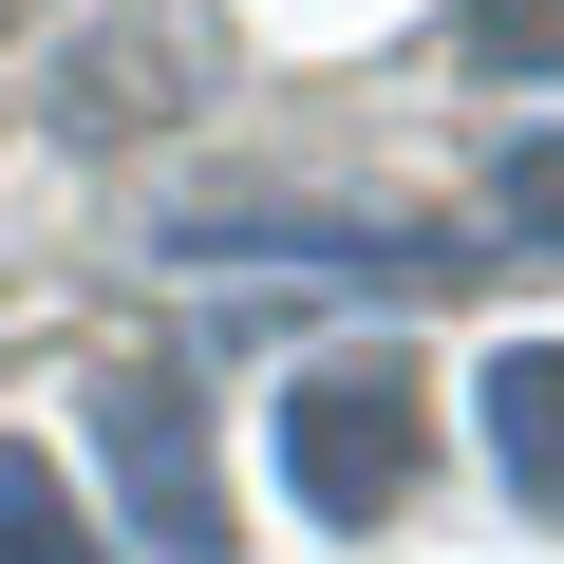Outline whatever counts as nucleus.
I'll list each match as a JSON object with an SVG mask.
<instances>
[{"mask_svg": "<svg viewBox=\"0 0 564 564\" xmlns=\"http://www.w3.org/2000/svg\"><path fill=\"white\" fill-rule=\"evenodd\" d=\"M433 470V377L395 339H321L302 377H282V489H302L321 527H395Z\"/></svg>", "mask_w": 564, "mask_h": 564, "instance_id": "f257e3e1", "label": "nucleus"}, {"mask_svg": "<svg viewBox=\"0 0 564 564\" xmlns=\"http://www.w3.org/2000/svg\"><path fill=\"white\" fill-rule=\"evenodd\" d=\"M95 452H113V508H132V545H170V564H226L207 414H188V377H170V358H113V377H95Z\"/></svg>", "mask_w": 564, "mask_h": 564, "instance_id": "f03ea898", "label": "nucleus"}, {"mask_svg": "<svg viewBox=\"0 0 564 564\" xmlns=\"http://www.w3.org/2000/svg\"><path fill=\"white\" fill-rule=\"evenodd\" d=\"M470 395H489V470H508V489L564 527V339H508Z\"/></svg>", "mask_w": 564, "mask_h": 564, "instance_id": "7ed1b4c3", "label": "nucleus"}, {"mask_svg": "<svg viewBox=\"0 0 564 564\" xmlns=\"http://www.w3.org/2000/svg\"><path fill=\"white\" fill-rule=\"evenodd\" d=\"M0 564H95V527H76L57 452H20V433H0Z\"/></svg>", "mask_w": 564, "mask_h": 564, "instance_id": "20e7f679", "label": "nucleus"}, {"mask_svg": "<svg viewBox=\"0 0 564 564\" xmlns=\"http://www.w3.org/2000/svg\"><path fill=\"white\" fill-rule=\"evenodd\" d=\"M470 57L489 76H564V0H470Z\"/></svg>", "mask_w": 564, "mask_h": 564, "instance_id": "39448f33", "label": "nucleus"}, {"mask_svg": "<svg viewBox=\"0 0 564 564\" xmlns=\"http://www.w3.org/2000/svg\"><path fill=\"white\" fill-rule=\"evenodd\" d=\"M489 207H508V226H527V245H545V263H564V132H527V151H508V170H489Z\"/></svg>", "mask_w": 564, "mask_h": 564, "instance_id": "423d86ee", "label": "nucleus"}, {"mask_svg": "<svg viewBox=\"0 0 564 564\" xmlns=\"http://www.w3.org/2000/svg\"><path fill=\"white\" fill-rule=\"evenodd\" d=\"M0 20H20V0H0Z\"/></svg>", "mask_w": 564, "mask_h": 564, "instance_id": "0eeeda50", "label": "nucleus"}]
</instances>
